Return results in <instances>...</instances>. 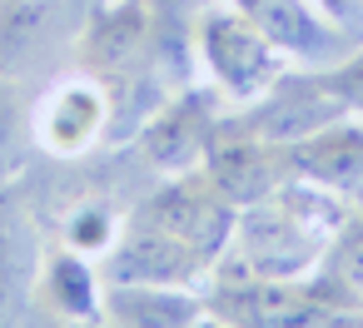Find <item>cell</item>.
I'll list each match as a JSON object with an SVG mask.
<instances>
[{
    "mask_svg": "<svg viewBox=\"0 0 363 328\" xmlns=\"http://www.w3.org/2000/svg\"><path fill=\"white\" fill-rule=\"evenodd\" d=\"M348 219L343 194L318 189L308 179H284L259 204H244L234 219V254L239 273L254 278H303L338 224Z\"/></svg>",
    "mask_w": 363,
    "mask_h": 328,
    "instance_id": "cell-1",
    "label": "cell"
},
{
    "mask_svg": "<svg viewBox=\"0 0 363 328\" xmlns=\"http://www.w3.org/2000/svg\"><path fill=\"white\" fill-rule=\"evenodd\" d=\"M155 50H160V21L145 0L90 6V21L80 26V55L85 70L110 85V100L130 85H150Z\"/></svg>",
    "mask_w": 363,
    "mask_h": 328,
    "instance_id": "cell-2",
    "label": "cell"
},
{
    "mask_svg": "<svg viewBox=\"0 0 363 328\" xmlns=\"http://www.w3.org/2000/svg\"><path fill=\"white\" fill-rule=\"evenodd\" d=\"M199 55H204V65L214 75L219 95L234 100V110L249 105V100H259L289 70L284 65L289 55L254 21H244L239 11H209L199 21Z\"/></svg>",
    "mask_w": 363,
    "mask_h": 328,
    "instance_id": "cell-3",
    "label": "cell"
},
{
    "mask_svg": "<svg viewBox=\"0 0 363 328\" xmlns=\"http://www.w3.org/2000/svg\"><path fill=\"white\" fill-rule=\"evenodd\" d=\"M204 308L234 328H343L353 313H333L318 303L303 278H254L234 273L204 293Z\"/></svg>",
    "mask_w": 363,
    "mask_h": 328,
    "instance_id": "cell-4",
    "label": "cell"
},
{
    "mask_svg": "<svg viewBox=\"0 0 363 328\" xmlns=\"http://www.w3.org/2000/svg\"><path fill=\"white\" fill-rule=\"evenodd\" d=\"M254 135L274 140V145H298L338 120H348L353 110L343 105V95L333 90L328 70H284L259 100L234 110Z\"/></svg>",
    "mask_w": 363,
    "mask_h": 328,
    "instance_id": "cell-5",
    "label": "cell"
},
{
    "mask_svg": "<svg viewBox=\"0 0 363 328\" xmlns=\"http://www.w3.org/2000/svg\"><path fill=\"white\" fill-rule=\"evenodd\" d=\"M140 219L160 224L164 234L184 239L189 249H199L209 264L224 259V249L234 244V219H239V204H229L214 179L204 169H189V174H169V184H160L140 209Z\"/></svg>",
    "mask_w": 363,
    "mask_h": 328,
    "instance_id": "cell-6",
    "label": "cell"
},
{
    "mask_svg": "<svg viewBox=\"0 0 363 328\" xmlns=\"http://www.w3.org/2000/svg\"><path fill=\"white\" fill-rule=\"evenodd\" d=\"M214 189L229 199V204H259L264 194H274L284 179H294L289 169V145H274L264 135H254L239 115H219L214 135H209V149H204V164H199Z\"/></svg>",
    "mask_w": 363,
    "mask_h": 328,
    "instance_id": "cell-7",
    "label": "cell"
},
{
    "mask_svg": "<svg viewBox=\"0 0 363 328\" xmlns=\"http://www.w3.org/2000/svg\"><path fill=\"white\" fill-rule=\"evenodd\" d=\"M35 140L45 154L55 159H80L85 149H95L110 130H115V100H110V85L90 70L80 75H65L55 80L40 105H35Z\"/></svg>",
    "mask_w": 363,
    "mask_h": 328,
    "instance_id": "cell-8",
    "label": "cell"
},
{
    "mask_svg": "<svg viewBox=\"0 0 363 328\" xmlns=\"http://www.w3.org/2000/svg\"><path fill=\"white\" fill-rule=\"evenodd\" d=\"M214 125H219V95L214 90H179L174 100H164L145 120V130L135 135V149L160 174H189L204 164Z\"/></svg>",
    "mask_w": 363,
    "mask_h": 328,
    "instance_id": "cell-9",
    "label": "cell"
},
{
    "mask_svg": "<svg viewBox=\"0 0 363 328\" xmlns=\"http://www.w3.org/2000/svg\"><path fill=\"white\" fill-rule=\"evenodd\" d=\"M229 6L244 21H254L289 60H308L313 70H328L343 55H353L348 26H338L318 0H229Z\"/></svg>",
    "mask_w": 363,
    "mask_h": 328,
    "instance_id": "cell-10",
    "label": "cell"
},
{
    "mask_svg": "<svg viewBox=\"0 0 363 328\" xmlns=\"http://www.w3.org/2000/svg\"><path fill=\"white\" fill-rule=\"evenodd\" d=\"M214 264L189 249L184 239L164 234L160 224L130 214V224L115 234V244L105 249V278L110 283H179L194 288Z\"/></svg>",
    "mask_w": 363,
    "mask_h": 328,
    "instance_id": "cell-11",
    "label": "cell"
},
{
    "mask_svg": "<svg viewBox=\"0 0 363 328\" xmlns=\"http://www.w3.org/2000/svg\"><path fill=\"white\" fill-rule=\"evenodd\" d=\"M289 169L294 179H308L333 194H363V120L348 115L298 145H289Z\"/></svg>",
    "mask_w": 363,
    "mask_h": 328,
    "instance_id": "cell-12",
    "label": "cell"
},
{
    "mask_svg": "<svg viewBox=\"0 0 363 328\" xmlns=\"http://www.w3.org/2000/svg\"><path fill=\"white\" fill-rule=\"evenodd\" d=\"M204 313L199 288L179 283H105V323L110 328H194Z\"/></svg>",
    "mask_w": 363,
    "mask_h": 328,
    "instance_id": "cell-13",
    "label": "cell"
},
{
    "mask_svg": "<svg viewBox=\"0 0 363 328\" xmlns=\"http://www.w3.org/2000/svg\"><path fill=\"white\" fill-rule=\"evenodd\" d=\"M303 288L333 313H363V214H348L318 264L303 273Z\"/></svg>",
    "mask_w": 363,
    "mask_h": 328,
    "instance_id": "cell-14",
    "label": "cell"
},
{
    "mask_svg": "<svg viewBox=\"0 0 363 328\" xmlns=\"http://www.w3.org/2000/svg\"><path fill=\"white\" fill-rule=\"evenodd\" d=\"M40 293L65 323H105V288L80 249H55L40 264Z\"/></svg>",
    "mask_w": 363,
    "mask_h": 328,
    "instance_id": "cell-15",
    "label": "cell"
},
{
    "mask_svg": "<svg viewBox=\"0 0 363 328\" xmlns=\"http://www.w3.org/2000/svg\"><path fill=\"white\" fill-rule=\"evenodd\" d=\"M21 303H26L21 239H16L11 219H0V328H16V323H21Z\"/></svg>",
    "mask_w": 363,
    "mask_h": 328,
    "instance_id": "cell-16",
    "label": "cell"
},
{
    "mask_svg": "<svg viewBox=\"0 0 363 328\" xmlns=\"http://www.w3.org/2000/svg\"><path fill=\"white\" fill-rule=\"evenodd\" d=\"M115 244V214L110 209H80L70 219V249L80 254H105Z\"/></svg>",
    "mask_w": 363,
    "mask_h": 328,
    "instance_id": "cell-17",
    "label": "cell"
},
{
    "mask_svg": "<svg viewBox=\"0 0 363 328\" xmlns=\"http://www.w3.org/2000/svg\"><path fill=\"white\" fill-rule=\"evenodd\" d=\"M328 80H333V90L343 95V105L363 120V50H353V55H343L338 65H328Z\"/></svg>",
    "mask_w": 363,
    "mask_h": 328,
    "instance_id": "cell-18",
    "label": "cell"
},
{
    "mask_svg": "<svg viewBox=\"0 0 363 328\" xmlns=\"http://www.w3.org/2000/svg\"><path fill=\"white\" fill-rule=\"evenodd\" d=\"M21 135V100H16V90H11V80L0 75V154L11 149V140Z\"/></svg>",
    "mask_w": 363,
    "mask_h": 328,
    "instance_id": "cell-19",
    "label": "cell"
},
{
    "mask_svg": "<svg viewBox=\"0 0 363 328\" xmlns=\"http://www.w3.org/2000/svg\"><path fill=\"white\" fill-rule=\"evenodd\" d=\"M318 6H323V11H328L338 26H348V21L358 16V0H318Z\"/></svg>",
    "mask_w": 363,
    "mask_h": 328,
    "instance_id": "cell-20",
    "label": "cell"
},
{
    "mask_svg": "<svg viewBox=\"0 0 363 328\" xmlns=\"http://www.w3.org/2000/svg\"><path fill=\"white\" fill-rule=\"evenodd\" d=\"M194 328H234V323H224V318H214V313H209V308H204V313H199V318H194Z\"/></svg>",
    "mask_w": 363,
    "mask_h": 328,
    "instance_id": "cell-21",
    "label": "cell"
},
{
    "mask_svg": "<svg viewBox=\"0 0 363 328\" xmlns=\"http://www.w3.org/2000/svg\"><path fill=\"white\" fill-rule=\"evenodd\" d=\"M65 328H110V323H65Z\"/></svg>",
    "mask_w": 363,
    "mask_h": 328,
    "instance_id": "cell-22",
    "label": "cell"
},
{
    "mask_svg": "<svg viewBox=\"0 0 363 328\" xmlns=\"http://www.w3.org/2000/svg\"><path fill=\"white\" fill-rule=\"evenodd\" d=\"M343 328H363V313H353V318H348V323H343Z\"/></svg>",
    "mask_w": 363,
    "mask_h": 328,
    "instance_id": "cell-23",
    "label": "cell"
},
{
    "mask_svg": "<svg viewBox=\"0 0 363 328\" xmlns=\"http://www.w3.org/2000/svg\"><path fill=\"white\" fill-rule=\"evenodd\" d=\"M85 6H105V0H85Z\"/></svg>",
    "mask_w": 363,
    "mask_h": 328,
    "instance_id": "cell-24",
    "label": "cell"
}]
</instances>
